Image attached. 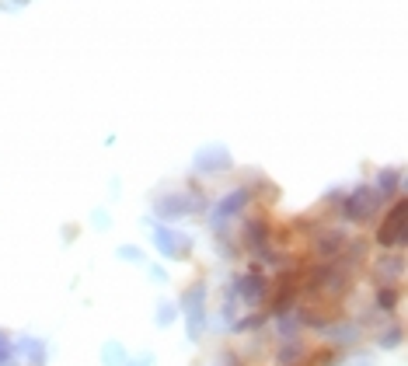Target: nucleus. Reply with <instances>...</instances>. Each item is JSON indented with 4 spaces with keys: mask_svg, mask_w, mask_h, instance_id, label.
I'll use <instances>...</instances> for the list:
<instances>
[{
    "mask_svg": "<svg viewBox=\"0 0 408 366\" xmlns=\"http://www.w3.org/2000/svg\"><path fill=\"white\" fill-rule=\"evenodd\" d=\"M408 241V206L398 202L391 213H387V224L380 227V244L394 248V244H405Z\"/></svg>",
    "mask_w": 408,
    "mask_h": 366,
    "instance_id": "nucleus-1",
    "label": "nucleus"
},
{
    "mask_svg": "<svg viewBox=\"0 0 408 366\" xmlns=\"http://www.w3.org/2000/svg\"><path fill=\"white\" fill-rule=\"evenodd\" d=\"M370 209H374V192H370V189H359V192L349 199V206H345V216H352V220H367Z\"/></svg>",
    "mask_w": 408,
    "mask_h": 366,
    "instance_id": "nucleus-2",
    "label": "nucleus"
},
{
    "mask_svg": "<svg viewBox=\"0 0 408 366\" xmlns=\"http://www.w3.org/2000/svg\"><path fill=\"white\" fill-rule=\"evenodd\" d=\"M394 297H398L394 290H384V293H380V303H384V307H394Z\"/></svg>",
    "mask_w": 408,
    "mask_h": 366,
    "instance_id": "nucleus-3",
    "label": "nucleus"
}]
</instances>
